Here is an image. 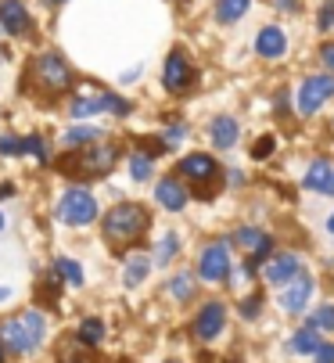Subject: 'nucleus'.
I'll return each mask as SVG.
<instances>
[{
	"label": "nucleus",
	"mask_w": 334,
	"mask_h": 363,
	"mask_svg": "<svg viewBox=\"0 0 334 363\" xmlns=\"http://www.w3.org/2000/svg\"><path fill=\"white\" fill-rule=\"evenodd\" d=\"M147 227H151V213L144 209V205H137V201H119L116 209H108V216L101 223V230H104V238L111 245H130Z\"/></svg>",
	"instance_id": "obj_1"
},
{
	"label": "nucleus",
	"mask_w": 334,
	"mask_h": 363,
	"mask_svg": "<svg viewBox=\"0 0 334 363\" xmlns=\"http://www.w3.org/2000/svg\"><path fill=\"white\" fill-rule=\"evenodd\" d=\"M29 79H33V94H40L43 101H54L58 94L69 90L72 83V69L62 55H54V50H47V55L33 58L29 65Z\"/></svg>",
	"instance_id": "obj_2"
},
{
	"label": "nucleus",
	"mask_w": 334,
	"mask_h": 363,
	"mask_svg": "<svg viewBox=\"0 0 334 363\" xmlns=\"http://www.w3.org/2000/svg\"><path fill=\"white\" fill-rule=\"evenodd\" d=\"M43 338H47V324H43V317L36 313V309H26V313L0 324V342L18 356H29Z\"/></svg>",
	"instance_id": "obj_3"
},
{
	"label": "nucleus",
	"mask_w": 334,
	"mask_h": 363,
	"mask_svg": "<svg viewBox=\"0 0 334 363\" xmlns=\"http://www.w3.org/2000/svg\"><path fill=\"white\" fill-rule=\"evenodd\" d=\"M116 162H119V147H111V144H90V147H83V151H72L69 159H62L58 166L65 169V173H72V177H79V180H97V177H108L111 169H116Z\"/></svg>",
	"instance_id": "obj_4"
},
{
	"label": "nucleus",
	"mask_w": 334,
	"mask_h": 363,
	"mask_svg": "<svg viewBox=\"0 0 334 363\" xmlns=\"http://www.w3.org/2000/svg\"><path fill=\"white\" fill-rule=\"evenodd\" d=\"M177 173L194 187V194H198V198H212V194L219 191V166H216L212 155H205V151L184 155L180 166H177Z\"/></svg>",
	"instance_id": "obj_5"
},
{
	"label": "nucleus",
	"mask_w": 334,
	"mask_h": 363,
	"mask_svg": "<svg viewBox=\"0 0 334 363\" xmlns=\"http://www.w3.org/2000/svg\"><path fill=\"white\" fill-rule=\"evenodd\" d=\"M94 216H97V201H94L90 191L72 187V191H65V194L58 198V220H62V223H69V227H87V223H94Z\"/></svg>",
	"instance_id": "obj_6"
},
{
	"label": "nucleus",
	"mask_w": 334,
	"mask_h": 363,
	"mask_svg": "<svg viewBox=\"0 0 334 363\" xmlns=\"http://www.w3.org/2000/svg\"><path fill=\"white\" fill-rule=\"evenodd\" d=\"M69 112H72V119L101 116V112H116V116H126V112H130V105H126V101H119L116 94H104V90H90V94H79V97H72Z\"/></svg>",
	"instance_id": "obj_7"
},
{
	"label": "nucleus",
	"mask_w": 334,
	"mask_h": 363,
	"mask_svg": "<svg viewBox=\"0 0 334 363\" xmlns=\"http://www.w3.org/2000/svg\"><path fill=\"white\" fill-rule=\"evenodd\" d=\"M327 97H334V76H330V72H320V76L302 79V86H299V94H295V105H299L302 116H313V112L323 108Z\"/></svg>",
	"instance_id": "obj_8"
},
{
	"label": "nucleus",
	"mask_w": 334,
	"mask_h": 363,
	"mask_svg": "<svg viewBox=\"0 0 334 363\" xmlns=\"http://www.w3.org/2000/svg\"><path fill=\"white\" fill-rule=\"evenodd\" d=\"M230 241H234L238 248L248 252V263H245L248 274H255L259 263H266V259H269V248H273V241L266 238V230H255V227H238V234H234Z\"/></svg>",
	"instance_id": "obj_9"
},
{
	"label": "nucleus",
	"mask_w": 334,
	"mask_h": 363,
	"mask_svg": "<svg viewBox=\"0 0 334 363\" xmlns=\"http://www.w3.org/2000/svg\"><path fill=\"white\" fill-rule=\"evenodd\" d=\"M198 274H201V281H208V284L227 281V277H230V255H227V245H223V241L208 245V248L201 252Z\"/></svg>",
	"instance_id": "obj_10"
},
{
	"label": "nucleus",
	"mask_w": 334,
	"mask_h": 363,
	"mask_svg": "<svg viewBox=\"0 0 334 363\" xmlns=\"http://www.w3.org/2000/svg\"><path fill=\"white\" fill-rule=\"evenodd\" d=\"M162 83H165V90H173V94H180V90H187V86L194 83V69H191V62L180 55V50H173V55L165 58V65H162Z\"/></svg>",
	"instance_id": "obj_11"
},
{
	"label": "nucleus",
	"mask_w": 334,
	"mask_h": 363,
	"mask_svg": "<svg viewBox=\"0 0 334 363\" xmlns=\"http://www.w3.org/2000/svg\"><path fill=\"white\" fill-rule=\"evenodd\" d=\"M223 324H227V309H223V302H208V306H201V313L194 320V335L201 342H212V338H219Z\"/></svg>",
	"instance_id": "obj_12"
},
{
	"label": "nucleus",
	"mask_w": 334,
	"mask_h": 363,
	"mask_svg": "<svg viewBox=\"0 0 334 363\" xmlns=\"http://www.w3.org/2000/svg\"><path fill=\"white\" fill-rule=\"evenodd\" d=\"M155 198H158V205L162 209H169V213H180L184 205H187V187L177 180V177H162L158 184H155Z\"/></svg>",
	"instance_id": "obj_13"
},
{
	"label": "nucleus",
	"mask_w": 334,
	"mask_h": 363,
	"mask_svg": "<svg viewBox=\"0 0 334 363\" xmlns=\"http://www.w3.org/2000/svg\"><path fill=\"white\" fill-rule=\"evenodd\" d=\"M0 26L8 29V36H22V33H29L33 18H29V11H26L22 0H0Z\"/></svg>",
	"instance_id": "obj_14"
},
{
	"label": "nucleus",
	"mask_w": 334,
	"mask_h": 363,
	"mask_svg": "<svg viewBox=\"0 0 334 363\" xmlns=\"http://www.w3.org/2000/svg\"><path fill=\"white\" fill-rule=\"evenodd\" d=\"M309 295H313V277H309V274H295L291 284H288L284 295H281V306L288 309V313H302L306 302H309Z\"/></svg>",
	"instance_id": "obj_15"
},
{
	"label": "nucleus",
	"mask_w": 334,
	"mask_h": 363,
	"mask_svg": "<svg viewBox=\"0 0 334 363\" xmlns=\"http://www.w3.org/2000/svg\"><path fill=\"white\" fill-rule=\"evenodd\" d=\"M266 281L269 284H284V281H291L295 274H302V263L291 255V252H281V255H273V259H266Z\"/></svg>",
	"instance_id": "obj_16"
},
{
	"label": "nucleus",
	"mask_w": 334,
	"mask_h": 363,
	"mask_svg": "<svg viewBox=\"0 0 334 363\" xmlns=\"http://www.w3.org/2000/svg\"><path fill=\"white\" fill-rule=\"evenodd\" d=\"M313 194H334V162L327 159H316L309 169H306V180H302Z\"/></svg>",
	"instance_id": "obj_17"
},
{
	"label": "nucleus",
	"mask_w": 334,
	"mask_h": 363,
	"mask_svg": "<svg viewBox=\"0 0 334 363\" xmlns=\"http://www.w3.org/2000/svg\"><path fill=\"white\" fill-rule=\"evenodd\" d=\"M255 50H259L262 58H281L284 50H288V36H284V29H277V26L259 29V36H255Z\"/></svg>",
	"instance_id": "obj_18"
},
{
	"label": "nucleus",
	"mask_w": 334,
	"mask_h": 363,
	"mask_svg": "<svg viewBox=\"0 0 334 363\" xmlns=\"http://www.w3.org/2000/svg\"><path fill=\"white\" fill-rule=\"evenodd\" d=\"M238 133H241V126H238V119H230V116H219V119L208 123V137H212L216 147H234V144H238Z\"/></svg>",
	"instance_id": "obj_19"
},
{
	"label": "nucleus",
	"mask_w": 334,
	"mask_h": 363,
	"mask_svg": "<svg viewBox=\"0 0 334 363\" xmlns=\"http://www.w3.org/2000/svg\"><path fill=\"white\" fill-rule=\"evenodd\" d=\"M147 274H151V259H147V255H133V259H126L123 284H126V288H137V284H140Z\"/></svg>",
	"instance_id": "obj_20"
},
{
	"label": "nucleus",
	"mask_w": 334,
	"mask_h": 363,
	"mask_svg": "<svg viewBox=\"0 0 334 363\" xmlns=\"http://www.w3.org/2000/svg\"><path fill=\"white\" fill-rule=\"evenodd\" d=\"M316 349H320V335L313 328H302V331L291 335V352L295 356H313Z\"/></svg>",
	"instance_id": "obj_21"
},
{
	"label": "nucleus",
	"mask_w": 334,
	"mask_h": 363,
	"mask_svg": "<svg viewBox=\"0 0 334 363\" xmlns=\"http://www.w3.org/2000/svg\"><path fill=\"white\" fill-rule=\"evenodd\" d=\"M252 0H219V8H216V18L219 22H238L245 11H248Z\"/></svg>",
	"instance_id": "obj_22"
},
{
	"label": "nucleus",
	"mask_w": 334,
	"mask_h": 363,
	"mask_svg": "<svg viewBox=\"0 0 334 363\" xmlns=\"http://www.w3.org/2000/svg\"><path fill=\"white\" fill-rule=\"evenodd\" d=\"M177 248H180V238H177V234H165V238L158 241V248H155L151 263H155V267H169V259L177 255Z\"/></svg>",
	"instance_id": "obj_23"
},
{
	"label": "nucleus",
	"mask_w": 334,
	"mask_h": 363,
	"mask_svg": "<svg viewBox=\"0 0 334 363\" xmlns=\"http://www.w3.org/2000/svg\"><path fill=\"white\" fill-rule=\"evenodd\" d=\"M165 291H169L173 298H180V302H187V298L194 295V277L180 270V274H177V277H173L169 284H165Z\"/></svg>",
	"instance_id": "obj_24"
},
{
	"label": "nucleus",
	"mask_w": 334,
	"mask_h": 363,
	"mask_svg": "<svg viewBox=\"0 0 334 363\" xmlns=\"http://www.w3.org/2000/svg\"><path fill=\"white\" fill-rule=\"evenodd\" d=\"M101 137V130L97 126H72V130H65L62 133V140L69 144V147H76V144H94Z\"/></svg>",
	"instance_id": "obj_25"
},
{
	"label": "nucleus",
	"mask_w": 334,
	"mask_h": 363,
	"mask_svg": "<svg viewBox=\"0 0 334 363\" xmlns=\"http://www.w3.org/2000/svg\"><path fill=\"white\" fill-rule=\"evenodd\" d=\"M54 274H58L62 281H69L72 288H79V284H83V270H79L76 259H58V263H54Z\"/></svg>",
	"instance_id": "obj_26"
},
{
	"label": "nucleus",
	"mask_w": 334,
	"mask_h": 363,
	"mask_svg": "<svg viewBox=\"0 0 334 363\" xmlns=\"http://www.w3.org/2000/svg\"><path fill=\"white\" fill-rule=\"evenodd\" d=\"M309 328L313 331H334V302H323V306H316L313 309V317H309Z\"/></svg>",
	"instance_id": "obj_27"
},
{
	"label": "nucleus",
	"mask_w": 334,
	"mask_h": 363,
	"mask_svg": "<svg viewBox=\"0 0 334 363\" xmlns=\"http://www.w3.org/2000/svg\"><path fill=\"white\" fill-rule=\"evenodd\" d=\"M79 342H83V345H101V342H104V324H101L97 317L83 320V324H79Z\"/></svg>",
	"instance_id": "obj_28"
},
{
	"label": "nucleus",
	"mask_w": 334,
	"mask_h": 363,
	"mask_svg": "<svg viewBox=\"0 0 334 363\" xmlns=\"http://www.w3.org/2000/svg\"><path fill=\"white\" fill-rule=\"evenodd\" d=\"M130 177L133 180H151V159L144 151H133L130 155Z\"/></svg>",
	"instance_id": "obj_29"
},
{
	"label": "nucleus",
	"mask_w": 334,
	"mask_h": 363,
	"mask_svg": "<svg viewBox=\"0 0 334 363\" xmlns=\"http://www.w3.org/2000/svg\"><path fill=\"white\" fill-rule=\"evenodd\" d=\"M22 155H36L40 162H47V144H43V137H22Z\"/></svg>",
	"instance_id": "obj_30"
},
{
	"label": "nucleus",
	"mask_w": 334,
	"mask_h": 363,
	"mask_svg": "<svg viewBox=\"0 0 334 363\" xmlns=\"http://www.w3.org/2000/svg\"><path fill=\"white\" fill-rule=\"evenodd\" d=\"M273 137H259L255 140V147H252V159H269V155H273Z\"/></svg>",
	"instance_id": "obj_31"
},
{
	"label": "nucleus",
	"mask_w": 334,
	"mask_h": 363,
	"mask_svg": "<svg viewBox=\"0 0 334 363\" xmlns=\"http://www.w3.org/2000/svg\"><path fill=\"white\" fill-rule=\"evenodd\" d=\"M0 155H22V140L18 137H0Z\"/></svg>",
	"instance_id": "obj_32"
},
{
	"label": "nucleus",
	"mask_w": 334,
	"mask_h": 363,
	"mask_svg": "<svg viewBox=\"0 0 334 363\" xmlns=\"http://www.w3.org/2000/svg\"><path fill=\"white\" fill-rule=\"evenodd\" d=\"M316 22H320V29H323V33H330V29H334V4H323Z\"/></svg>",
	"instance_id": "obj_33"
},
{
	"label": "nucleus",
	"mask_w": 334,
	"mask_h": 363,
	"mask_svg": "<svg viewBox=\"0 0 334 363\" xmlns=\"http://www.w3.org/2000/svg\"><path fill=\"white\" fill-rule=\"evenodd\" d=\"M320 62H323V69L334 76V43H323V47H320Z\"/></svg>",
	"instance_id": "obj_34"
},
{
	"label": "nucleus",
	"mask_w": 334,
	"mask_h": 363,
	"mask_svg": "<svg viewBox=\"0 0 334 363\" xmlns=\"http://www.w3.org/2000/svg\"><path fill=\"white\" fill-rule=\"evenodd\" d=\"M184 137H187V126H180V123H177V126H169V133H165V147H173V144H177V140H184Z\"/></svg>",
	"instance_id": "obj_35"
},
{
	"label": "nucleus",
	"mask_w": 334,
	"mask_h": 363,
	"mask_svg": "<svg viewBox=\"0 0 334 363\" xmlns=\"http://www.w3.org/2000/svg\"><path fill=\"white\" fill-rule=\"evenodd\" d=\"M316 363H334V345H320L316 349Z\"/></svg>",
	"instance_id": "obj_36"
},
{
	"label": "nucleus",
	"mask_w": 334,
	"mask_h": 363,
	"mask_svg": "<svg viewBox=\"0 0 334 363\" xmlns=\"http://www.w3.org/2000/svg\"><path fill=\"white\" fill-rule=\"evenodd\" d=\"M255 309H259V298H248V302H245V309H241V313H245V317H255Z\"/></svg>",
	"instance_id": "obj_37"
},
{
	"label": "nucleus",
	"mask_w": 334,
	"mask_h": 363,
	"mask_svg": "<svg viewBox=\"0 0 334 363\" xmlns=\"http://www.w3.org/2000/svg\"><path fill=\"white\" fill-rule=\"evenodd\" d=\"M277 8L281 11H299V0H277Z\"/></svg>",
	"instance_id": "obj_38"
},
{
	"label": "nucleus",
	"mask_w": 334,
	"mask_h": 363,
	"mask_svg": "<svg viewBox=\"0 0 334 363\" xmlns=\"http://www.w3.org/2000/svg\"><path fill=\"white\" fill-rule=\"evenodd\" d=\"M4 298H11V288H0V302H4Z\"/></svg>",
	"instance_id": "obj_39"
},
{
	"label": "nucleus",
	"mask_w": 334,
	"mask_h": 363,
	"mask_svg": "<svg viewBox=\"0 0 334 363\" xmlns=\"http://www.w3.org/2000/svg\"><path fill=\"white\" fill-rule=\"evenodd\" d=\"M327 230H330V234H334V213H330V220H327Z\"/></svg>",
	"instance_id": "obj_40"
},
{
	"label": "nucleus",
	"mask_w": 334,
	"mask_h": 363,
	"mask_svg": "<svg viewBox=\"0 0 334 363\" xmlns=\"http://www.w3.org/2000/svg\"><path fill=\"white\" fill-rule=\"evenodd\" d=\"M0 363H4V345H0Z\"/></svg>",
	"instance_id": "obj_41"
},
{
	"label": "nucleus",
	"mask_w": 334,
	"mask_h": 363,
	"mask_svg": "<svg viewBox=\"0 0 334 363\" xmlns=\"http://www.w3.org/2000/svg\"><path fill=\"white\" fill-rule=\"evenodd\" d=\"M0 227H4V213H0Z\"/></svg>",
	"instance_id": "obj_42"
},
{
	"label": "nucleus",
	"mask_w": 334,
	"mask_h": 363,
	"mask_svg": "<svg viewBox=\"0 0 334 363\" xmlns=\"http://www.w3.org/2000/svg\"><path fill=\"white\" fill-rule=\"evenodd\" d=\"M54 4H65V0H54Z\"/></svg>",
	"instance_id": "obj_43"
},
{
	"label": "nucleus",
	"mask_w": 334,
	"mask_h": 363,
	"mask_svg": "<svg viewBox=\"0 0 334 363\" xmlns=\"http://www.w3.org/2000/svg\"><path fill=\"white\" fill-rule=\"evenodd\" d=\"M169 363H177V359H169Z\"/></svg>",
	"instance_id": "obj_44"
}]
</instances>
